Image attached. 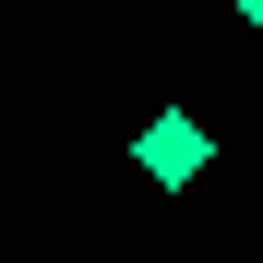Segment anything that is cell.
<instances>
[{"label":"cell","instance_id":"cell-1","mask_svg":"<svg viewBox=\"0 0 263 263\" xmlns=\"http://www.w3.org/2000/svg\"><path fill=\"white\" fill-rule=\"evenodd\" d=\"M132 167H144L156 192H180V180H203V167H215V132H203L192 108H156L144 132H132Z\"/></svg>","mask_w":263,"mask_h":263},{"label":"cell","instance_id":"cell-2","mask_svg":"<svg viewBox=\"0 0 263 263\" xmlns=\"http://www.w3.org/2000/svg\"><path fill=\"white\" fill-rule=\"evenodd\" d=\"M228 12H239V24H263V0H228Z\"/></svg>","mask_w":263,"mask_h":263}]
</instances>
